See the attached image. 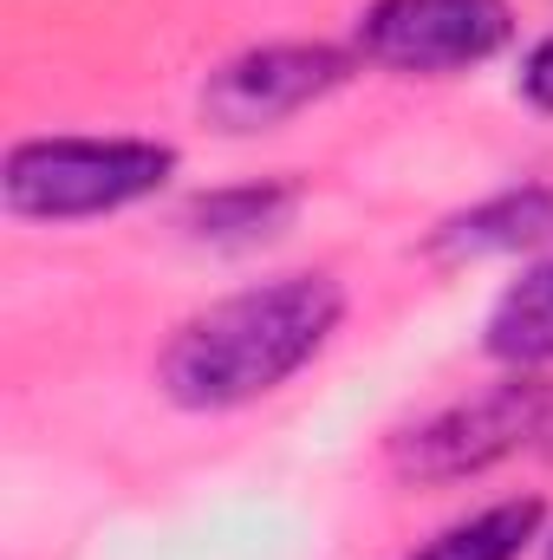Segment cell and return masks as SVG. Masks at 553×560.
<instances>
[{"instance_id":"6da1fadb","label":"cell","mask_w":553,"mask_h":560,"mask_svg":"<svg viewBox=\"0 0 553 560\" xmlns=\"http://www.w3.org/2000/svg\"><path fill=\"white\" fill-rule=\"evenodd\" d=\"M345 319L332 275H280L189 313L156 352V392L176 411H242L306 372Z\"/></svg>"},{"instance_id":"7a4b0ae2","label":"cell","mask_w":553,"mask_h":560,"mask_svg":"<svg viewBox=\"0 0 553 560\" xmlns=\"http://www.w3.org/2000/svg\"><path fill=\"white\" fill-rule=\"evenodd\" d=\"M176 150L156 138H20L0 163V202L20 222H92L156 196Z\"/></svg>"},{"instance_id":"3957f363","label":"cell","mask_w":553,"mask_h":560,"mask_svg":"<svg viewBox=\"0 0 553 560\" xmlns=\"http://www.w3.org/2000/svg\"><path fill=\"white\" fill-rule=\"evenodd\" d=\"M553 430V385L534 372H508L495 385H482L475 398H456L411 430L391 436V469L404 482H462L482 476L495 463H508L515 450H528L534 436Z\"/></svg>"},{"instance_id":"277c9868","label":"cell","mask_w":553,"mask_h":560,"mask_svg":"<svg viewBox=\"0 0 553 560\" xmlns=\"http://www.w3.org/2000/svg\"><path fill=\"white\" fill-rule=\"evenodd\" d=\"M508 39V0H372L358 13V59L404 79H449L489 66Z\"/></svg>"},{"instance_id":"5b68a950","label":"cell","mask_w":553,"mask_h":560,"mask_svg":"<svg viewBox=\"0 0 553 560\" xmlns=\"http://www.w3.org/2000/svg\"><path fill=\"white\" fill-rule=\"evenodd\" d=\"M358 72V52L326 46V39H274V46H248L235 59H222L202 85V118L228 138L248 131H274L286 118H299L306 105L332 98L345 79Z\"/></svg>"},{"instance_id":"8992f818","label":"cell","mask_w":553,"mask_h":560,"mask_svg":"<svg viewBox=\"0 0 553 560\" xmlns=\"http://www.w3.org/2000/svg\"><path fill=\"white\" fill-rule=\"evenodd\" d=\"M528 248H553V183L495 189L430 229V261L443 268H469L489 255H528Z\"/></svg>"},{"instance_id":"52a82bcc","label":"cell","mask_w":553,"mask_h":560,"mask_svg":"<svg viewBox=\"0 0 553 560\" xmlns=\"http://www.w3.org/2000/svg\"><path fill=\"white\" fill-rule=\"evenodd\" d=\"M306 189L293 176H255V183H228V189H202L189 209H183V229L196 242H215V248H248V242H268L280 235L293 215H299Z\"/></svg>"},{"instance_id":"ba28073f","label":"cell","mask_w":553,"mask_h":560,"mask_svg":"<svg viewBox=\"0 0 553 560\" xmlns=\"http://www.w3.org/2000/svg\"><path fill=\"white\" fill-rule=\"evenodd\" d=\"M482 352L508 372L553 365V248L534 268H521V280L502 287V300L489 306V326H482Z\"/></svg>"},{"instance_id":"9c48e42d","label":"cell","mask_w":553,"mask_h":560,"mask_svg":"<svg viewBox=\"0 0 553 560\" xmlns=\"http://www.w3.org/2000/svg\"><path fill=\"white\" fill-rule=\"evenodd\" d=\"M548 528V502L541 495H508V502H489L449 528H436L416 555L404 560H521Z\"/></svg>"},{"instance_id":"30bf717a","label":"cell","mask_w":553,"mask_h":560,"mask_svg":"<svg viewBox=\"0 0 553 560\" xmlns=\"http://www.w3.org/2000/svg\"><path fill=\"white\" fill-rule=\"evenodd\" d=\"M521 98L534 105V112H553V33L541 46H528V59H521Z\"/></svg>"},{"instance_id":"8fae6325","label":"cell","mask_w":553,"mask_h":560,"mask_svg":"<svg viewBox=\"0 0 553 560\" xmlns=\"http://www.w3.org/2000/svg\"><path fill=\"white\" fill-rule=\"evenodd\" d=\"M541 560H553V535H548V541H541Z\"/></svg>"}]
</instances>
